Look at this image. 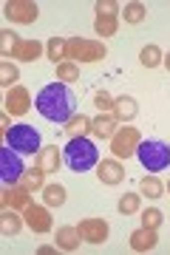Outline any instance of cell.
I'll return each mask as SVG.
<instances>
[{"mask_svg":"<svg viewBox=\"0 0 170 255\" xmlns=\"http://www.w3.org/2000/svg\"><path fill=\"white\" fill-rule=\"evenodd\" d=\"M37 253H40V255H51V253H54V247H40Z\"/></svg>","mask_w":170,"mask_h":255,"instance_id":"obj_36","label":"cell"},{"mask_svg":"<svg viewBox=\"0 0 170 255\" xmlns=\"http://www.w3.org/2000/svg\"><path fill=\"white\" fill-rule=\"evenodd\" d=\"M45 51V46L40 43V40H23L17 46V51L11 54V60H20V63H34V60H40V54Z\"/></svg>","mask_w":170,"mask_h":255,"instance_id":"obj_19","label":"cell"},{"mask_svg":"<svg viewBox=\"0 0 170 255\" xmlns=\"http://www.w3.org/2000/svg\"><path fill=\"white\" fill-rule=\"evenodd\" d=\"M20 43H23V40H20L11 28H3V31H0V54L3 57H11L14 51H17Z\"/></svg>","mask_w":170,"mask_h":255,"instance_id":"obj_28","label":"cell"},{"mask_svg":"<svg viewBox=\"0 0 170 255\" xmlns=\"http://www.w3.org/2000/svg\"><path fill=\"white\" fill-rule=\"evenodd\" d=\"M60 162H63V153H60L57 145H45L43 150L34 156V164L43 173H57V170H60Z\"/></svg>","mask_w":170,"mask_h":255,"instance_id":"obj_16","label":"cell"},{"mask_svg":"<svg viewBox=\"0 0 170 255\" xmlns=\"http://www.w3.org/2000/svg\"><path fill=\"white\" fill-rule=\"evenodd\" d=\"M0 125H3V136H6V133H9V114H3V117H0Z\"/></svg>","mask_w":170,"mask_h":255,"instance_id":"obj_35","label":"cell"},{"mask_svg":"<svg viewBox=\"0 0 170 255\" xmlns=\"http://www.w3.org/2000/svg\"><path fill=\"white\" fill-rule=\"evenodd\" d=\"M168 190H170V184H168Z\"/></svg>","mask_w":170,"mask_h":255,"instance_id":"obj_38","label":"cell"},{"mask_svg":"<svg viewBox=\"0 0 170 255\" xmlns=\"http://www.w3.org/2000/svg\"><path fill=\"white\" fill-rule=\"evenodd\" d=\"M28 108H31V94L23 85L9 88V94H6V114L9 117H23V114H28Z\"/></svg>","mask_w":170,"mask_h":255,"instance_id":"obj_13","label":"cell"},{"mask_svg":"<svg viewBox=\"0 0 170 255\" xmlns=\"http://www.w3.org/2000/svg\"><path fill=\"white\" fill-rule=\"evenodd\" d=\"M23 224H26V219H20L17 210H3L0 213V233L3 236H17L23 230Z\"/></svg>","mask_w":170,"mask_h":255,"instance_id":"obj_23","label":"cell"},{"mask_svg":"<svg viewBox=\"0 0 170 255\" xmlns=\"http://www.w3.org/2000/svg\"><path fill=\"white\" fill-rule=\"evenodd\" d=\"M80 230L77 227H60L57 230V247L63 250V253H74V250H80Z\"/></svg>","mask_w":170,"mask_h":255,"instance_id":"obj_22","label":"cell"},{"mask_svg":"<svg viewBox=\"0 0 170 255\" xmlns=\"http://www.w3.org/2000/svg\"><path fill=\"white\" fill-rule=\"evenodd\" d=\"M57 80L65 82V85H68V82H77V80H80V65L74 63V60L60 63V65H57Z\"/></svg>","mask_w":170,"mask_h":255,"instance_id":"obj_30","label":"cell"},{"mask_svg":"<svg viewBox=\"0 0 170 255\" xmlns=\"http://www.w3.org/2000/svg\"><path fill=\"white\" fill-rule=\"evenodd\" d=\"M117 210L122 216H136V213L142 210V193H125V196L119 199Z\"/></svg>","mask_w":170,"mask_h":255,"instance_id":"obj_25","label":"cell"},{"mask_svg":"<svg viewBox=\"0 0 170 255\" xmlns=\"http://www.w3.org/2000/svg\"><path fill=\"white\" fill-rule=\"evenodd\" d=\"M6 145H9L11 150H17L20 156H31V153H40V150H43V139H40V130H37V128L20 122V125L9 128Z\"/></svg>","mask_w":170,"mask_h":255,"instance_id":"obj_4","label":"cell"},{"mask_svg":"<svg viewBox=\"0 0 170 255\" xmlns=\"http://www.w3.org/2000/svg\"><path fill=\"white\" fill-rule=\"evenodd\" d=\"M77 230H80L82 241H88V244H105L111 236V227L105 219H82Z\"/></svg>","mask_w":170,"mask_h":255,"instance_id":"obj_11","label":"cell"},{"mask_svg":"<svg viewBox=\"0 0 170 255\" xmlns=\"http://www.w3.org/2000/svg\"><path fill=\"white\" fill-rule=\"evenodd\" d=\"M94 102H97L99 114H114V97L108 91H99L97 97H94Z\"/></svg>","mask_w":170,"mask_h":255,"instance_id":"obj_34","label":"cell"},{"mask_svg":"<svg viewBox=\"0 0 170 255\" xmlns=\"http://www.w3.org/2000/svg\"><path fill=\"white\" fill-rule=\"evenodd\" d=\"M136 159L148 173H162L170 167V145L165 139H142L136 147Z\"/></svg>","mask_w":170,"mask_h":255,"instance_id":"obj_3","label":"cell"},{"mask_svg":"<svg viewBox=\"0 0 170 255\" xmlns=\"http://www.w3.org/2000/svg\"><path fill=\"white\" fill-rule=\"evenodd\" d=\"M43 201L48 204V207H63L65 204V187L63 184H45L43 187Z\"/></svg>","mask_w":170,"mask_h":255,"instance_id":"obj_26","label":"cell"},{"mask_svg":"<svg viewBox=\"0 0 170 255\" xmlns=\"http://www.w3.org/2000/svg\"><path fill=\"white\" fill-rule=\"evenodd\" d=\"M17 80H20L17 65L9 63V60H3V63H0V85H3V88H14Z\"/></svg>","mask_w":170,"mask_h":255,"instance_id":"obj_31","label":"cell"},{"mask_svg":"<svg viewBox=\"0 0 170 255\" xmlns=\"http://www.w3.org/2000/svg\"><path fill=\"white\" fill-rule=\"evenodd\" d=\"M45 57H48L54 65L65 63V60H68V40H65V37H48V43H45Z\"/></svg>","mask_w":170,"mask_h":255,"instance_id":"obj_20","label":"cell"},{"mask_svg":"<svg viewBox=\"0 0 170 255\" xmlns=\"http://www.w3.org/2000/svg\"><path fill=\"white\" fill-rule=\"evenodd\" d=\"M34 108L43 119L65 125L71 117H77V94L60 80L48 82V85H43L40 94L34 97Z\"/></svg>","mask_w":170,"mask_h":255,"instance_id":"obj_1","label":"cell"},{"mask_svg":"<svg viewBox=\"0 0 170 255\" xmlns=\"http://www.w3.org/2000/svg\"><path fill=\"white\" fill-rule=\"evenodd\" d=\"M23 219H26V227L37 236H45L51 233V213H48V204H28L23 210Z\"/></svg>","mask_w":170,"mask_h":255,"instance_id":"obj_10","label":"cell"},{"mask_svg":"<svg viewBox=\"0 0 170 255\" xmlns=\"http://www.w3.org/2000/svg\"><path fill=\"white\" fill-rule=\"evenodd\" d=\"M65 136L68 139H80V136H88L91 133V117H85V114H77V117H71L68 122H65Z\"/></svg>","mask_w":170,"mask_h":255,"instance_id":"obj_21","label":"cell"},{"mask_svg":"<svg viewBox=\"0 0 170 255\" xmlns=\"http://www.w3.org/2000/svg\"><path fill=\"white\" fill-rule=\"evenodd\" d=\"M20 184H23V187H26V190H43L45 187V173L43 170H40V167H26V173H23V179H20Z\"/></svg>","mask_w":170,"mask_h":255,"instance_id":"obj_24","label":"cell"},{"mask_svg":"<svg viewBox=\"0 0 170 255\" xmlns=\"http://www.w3.org/2000/svg\"><path fill=\"white\" fill-rule=\"evenodd\" d=\"M105 57H108V48L102 40L68 37V60H74V63H99Z\"/></svg>","mask_w":170,"mask_h":255,"instance_id":"obj_5","label":"cell"},{"mask_svg":"<svg viewBox=\"0 0 170 255\" xmlns=\"http://www.w3.org/2000/svg\"><path fill=\"white\" fill-rule=\"evenodd\" d=\"M162 65H165V68H168V71H170V51H168V54H165V60H162Z\"/></svg>","mask_w":170,"mask_h":255,"instance_id":"obj_37","label":"cell"},{"mask_svg":"<svg viewBox=\"0 0 170 255\" xmlns=\"http://www.w3.org/2000/svg\"><path fill=\"white\" fill-rule=\"evenodd\" d=\"M156 244H159V236H156V230H151V227H139V230L131 233V250H134V253H151Z\"/></svg>","mask_w":170,"mask_h":255,"instance_id":"obj_17","label":"cell"},{"mask_svg":"<svg viewBox=\"0 0 170 255\" xmlns=\"http://www.w3.org/2000/svg\"><path fill=\"white\" fill-rule=\"evenodd\" d=\"M162 221H165V216H162V210H159V207H148V210H142V227L159 230Z\"/></svg>","mask_w":170,"mask_h":255,"instance_id":"obj_33","label":"cell"},{"mask_svg":"<svg viewBox=\"0 0 170 255\" xmlns=\"http://www.w3.org/2000/svg\"><path fill=\"white\" fill-rule=\"evenodd\" d=\"M139 142H142L139 128H119L111 139V153H114V159H131V156H136Z\"/></svg>","mask_w":170,"mask_h":255,"instance_id":"obj_7","label":"cell"},{"mask_svg":"<svg viewBox=\"0 0 170 255\" xmlns=\"http://www.w3.org/2000/svg\"><path fill=\"white\" fill-rule=\"evenodd\" d=\"M94 11H97V20H94V31H97L99 37H114L119 28V6L114 3V0H99L97 6H94Z\"/></svg>","mask_w":170,"mask_h":255,"instance_id":"obj_6","label":"cell"},{"mask_svg":"<svg viewBox=\"0 0 170 255\" xmlns=\"http://www.w3.org/2000/svg\"><path fill=\"white\" fill-rule=\"evenodd\" d=\"M23 173H26V167H23L20 153L6 145L0 150V179H3V184H20Z\"/></svg>","mask_w":170,"mask_h":255,"instance_id":"obj_8","label":"cell"},{"mask_svg":"<svg viewBox=\"0 0 170 255\" xmlns=\"http://www.w3.org/2000/svg\"><path fill=\"white\" fill-rule=\"evenodd\" d=\"M0 204L3 210H26L31 204V190H26L23 184H6L0 193Z\"/></svg>","mask_w":170,"mask_h":255,"instance_id":"obj_12","label":"cell"},{"mask_svg":"<svg viewBox=\"0 0 170 255\" xmlns=\"http://www.w3.org/2000/svg\"><path fill=\"white\" fill-rule=\"evenodd\" d=\"M139 193H142L145 199H162L165 184L159 182V176H145L142 182H139Z\"/></svg>","mask_w":170,"mask_h":255,"instance_id":"obj_27","label":"cell"},{"mask_svg":"<svg viewBox=\"0 0 170 255\" xmlns=\"http://www.w3.org/2000/svg\"><path fill=\"white\" fill-rule=\"evenodd\" d=\"M97 176H99V182L102 184L117 187V184L125 182V167H122L119 159H102V162L97 164Z\"/></svg>","mask_w":170,"mask_h":255,"instance_id":"obj_14","label":"cell"},{"mask_svg":"<svg viewBox=\"0 0 170 255\" xmlns=\"http://www.w3.org/2000/svg\"><path fill=\"white\" fill-rule=\"evenodd\" d=\"M63 159H65V164L71 167L74 173H85V170H91V167H97L99 164V150H97V145H94L88 136L68 139L65 147H63Z\"/></svg>","mask_w":170,"mask_h":255,"instance_id":"obj_2","label":"cell"},{"mask_svg":"<svg viewBox=\"0 0 170 255\" xmlns=\"http://www.w3.org/2000/svg\"><path fill=\"white\" fill-rule=\"evenodd\" d=\"M136 114H139V102L134 100V97H117L114 100V117L119 119V122H131V119H136Z\"/></svg>","mask_w":170,"mask_h":255,"instance_id":"obj_18","label":"cell"},{"mask_svg":"<svg viewBox=\"0 0 170 255\" xmlns=\"http://www.w3.org/2000/svg\"><path fill=\"white\" fill-rule=\"evenodd\" d=\"M162 60H165V54H162V48L153 46V43L139 51V63H142L145 68H156V65H162Z\"/></svg>","mask_w":170,"mask_h":255,"instance_id":"obj_29","label":"cell"},{"mask_svg":"<svg viewBox=\"0 0 170 255\" xmlns=\"http://www.w3.org/2000/svg\"><path fill=\"white\" fill-rule=\"evenodd\" d=\"M3 11H6V17L11 23H20V26H28V23H34L40 17V9H37V3H31V0H9L3 6Z\"/></svg>","mask_w":170,"mask_h":255,"instance_id":"obj_9","label":"cell"},{"mask_svg":"<svg viewBox=\"0 0 170 255\" xmlns=\"http://www.w3.org/2000/svg\"><path fill=\"white\" fill-rule=\"evenodd\" d=\"M119 130V119L114 114H97V117L91 119V133L97 139H114V133Z\"/></svg>","mask_w":170,"mask_h":255,"instance_id":"obj_15","label":"cell"},{"mask_svg":"<svg viewBox=\"0 0 170 255\" xmlns=\"http://www.w3.org/2000/svg\"><path fill=\"white\" fill-rule=\"evenodd\" d=\"M145 14H148L145 3H125V11H122L125 23H131V26H139V23L145 20Z\"/></svg>","mask_w":170,"mask_h":255,"instance_id":"obj_32","label":"cell"}]
</instances>
